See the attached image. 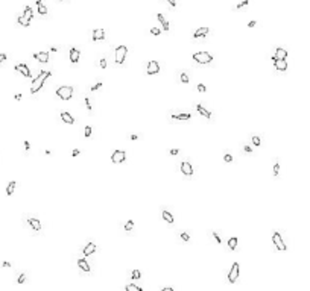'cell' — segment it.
I'll return each mask as SVG.
<instances>
[{
  "mask_svg": "<svg viewBox=\"0 0 310 291\" xmlns=\"http://www.w3.org/2000/svg\"><path fill=\"white\" fill-rule=\"evenodd\" d=\"M224 161H225V162H233V156H231L230 153H225V155H224Z\"/></svg>",
  "mask_w": 310,
  "mask_h": 291,
  "instance_id": "b9f144b4",
  "label": "cell"
},
{
  "mask_svg": "<svg viewBox=\"0 0 310 291\" xmlns=\"http://www.w3.org/2000/svg\"><path fill=\"white\" fill-rule=\"evenodd\" d=\"M160 71V65H158V62L157 61H149L148 62V67H146V73L148 75H157V73Z\"/></svg>",
  "mask_w": 310,
  "mask_h": 291,
  "instance_id": "ba28073f",
  "label": "cell"
},
{
  "mask_svg": "<svg viewBox=\"0 0 310 291\" xmlns=\"http://www.w3.org/2000/svg\"><path fill=\"white\" fill-rule=\"evenodd\" d=\"M59 117H61V120L64 121V123H67V125H73V123H75L73 115H70V114L65 112V111H62V112L59 114Z\"/></svg>",
  "mask_w": 310,
  "mask_h": 291,
  "instance_id": "2e32d148",
  "label": "cell"
},
{
  "mask_svg": "<svg viewBox=\"0 0 310 291\" xmlns=\"http://www.w3.org/2000/svg\"><path fill=\"white\" fill-rule=\"evenodd\" d=\"M248 5H249V0H242V2H239V5L236 6V9H242V8H245Z\"/></svg>",
  "mask_w": 310,
  "mask_h": 291,
  "instance_id": "1f68e13d",
  "label": "cell"
},
{
  "mask_svg": "<svg viewBox=\"0 0 310 291\" xmlns=\"http://www.w3.org/2000/svg\"><path fill=\"white\" fill-rule=\"evenodd\" d=\"M94 252H96V244H94V242H87L85 247L82 249V255H84V256H90V255H93Z\"/></svg>",
  "mask_w": 310,
  "mask_h": 291,
  "instance_id": "8fae6325",
  "label": "cell"
},
{
  "mask_svg": "<svg viewBox=\"0 0 310 291\" xmlns=\"http://www.w3.org/2000/svg\"><path fill=\"white\" fill-rule=\"evenodd\" d=\"M79 153H81V152H79V150H78V149H75V150H73V152H71V156H78V155H79Z\"/></svg>",
  "mask_w": 310,
  "mask_h": 291,
  "instance_id": "11a10c76",
  "label": "cell"
},
{
  "mask_svg": "<svg viewBox=\"0 0 310 291\" xmlns=\"http://www.w3.org/2000/svg\"><path fill=\"white\" fill-rule=\"evenodd\" d=\"M169 153H170V155H173V156H175V155H178V153H179V150H178V149H172V150H170V152H169Z\"/></svg>",
  "mask_w": 310,
  "mask_h": 291,
  "instance_id": "816d5d0a",
  "label": "cell"
},
{
  "mask_svg": "<svg viewBox=\"0 0 310 291\" xmlns=\"http://www.w3.org/2000/svg\"><path fill=\"white\" fill-rule=\"evenodd\" d=\"M78 265L81 267V270H82V272H87V273H88V272H91V267L88 265V262H87L84 258H81V259L78 261Z\"/></svg>",
  "mask_w": 310,
  "mask_h": 291,
  "instance_id": "44dd1931",
  "label": "cell"
},
{
  "mask_svg": "<svg viewBox=\"0 0 310 291\" xmlns=\"http://www.w3.org/2000/svg\"><path fill=\"white\" fill-rule=\"evenodd\" d=\"M272 170H274V176L277 178V176L280 175V164H278V161H275V164H274V168H272Z\"/></svg>",
  "mask_w": 310,
  "mask_h": 291,
  "instance_id": "4dcf8cb0",
  "label": "cell"
},
{
  "mask_svg": "<svg viewBox=\"0 0 310 291\" xmlns=\"http://www.w3.org/2000/svg\"><path fill=\"white\" fill-rule=\"evenodd\" d=\"M211 234H213V237H214V240H216V242H218V244H221L222 241H221V237H219V234H218L216 231H213Z\"/></svg>",
  "mask_w": 310,
  "mask_h": 291,
  "instance_id": "60d3db41",
  "label": "cell"
},
{
  "mask_svg": "<svg viewBox=\"0 0 310 291\" xmlns=\"http://www.w3.org/2000/svg\"><path fill=\"white\" fill-rule=\"evenodd\" d=\"M56 96L62 100H70L71 96H73V87L71 85H62V87L56 88Z\"/></svg>",
  "mask_w": 310,
  "mask_h": 291,
  "instance_id": "7a4b0ae2",
  "label": "cell"
},
{
  "mask_svg": "<svg viewBox=\"0 0 310 291\" xmlns=\"http://www.w3.org/2000/svg\"><path fill=\"white\" fill-rule=\"evenodd\" d=\"M14 70H15V71H20L25 78H31V76H32V75H31V70H29V67H28L26 64H18V65L14 67Z\"/></svg>",
  "mask_w": 310,
  "mask_h": 291,
  "instance_id": "30bf717a",
  "label": "cell"
},
{
  "mask_svg": "<svg viewBox=\"0 0 310 291\" xmlns=\"http://www.w3.org/2000/svg\"><path fill=\"white\" fill-rule=\"evenodd\" d=\"M131 278H132V279H140V278H141V272H140V270H134V272L131 273Z\"/></svg>",
  "mask_w": 310,
  "mask_h": 291,
  "instance_id": "e575fe53",
  "label": "cell"
},
{
  "mask_svg": "<svg viewBox=\"0 0 310 291\" xmlns=\"http://www.w3.org/2000/svg\"><path fill=\"white\" fill-rule=\"evenodd\" d=\"M34 59L46 64V62H49V52H37L34 53Z\"/></svg>",
  "mask_w": 310,
  "mask_h": 291,
  "instance_id": "7c38bea8",
  "label": "cell"
},
{
  "mask_svg": "<svg viewBox=\"0 0 310 291\" xmlns=\"http://www.w3.org/2000/svg\"><path fill=\"white\" fill-rule=\"evenodd\" d=\"M179 79H181L182 84H188V76L185 75V73H181V75H179Z\"/></svg>",
  "mask_w": 310,
  "mask_h": 291,
  "instance_id": "d590c367",
  "label": "cell"
},
{
  "mask_svg": "<svg viewBox=\"0 0 310 291\" xmlns=\"http://www.w3.org/2000/svg\"><path fill=\"white\" fill-rule=\"evenodd\" d=\"M102 85H104V84H102V82H98V84H96V85H93V87H91V88H90V90H91V91H96V90H99V88H101V87H102Z\"/></svg>",
  "mask_w": 310,
  "mask_h": 291,
  "instance_id": "ee69618b",
  "label": "cell"
},
{
  "mask_svg": "<svg viewBox=\"0 0 310 291\" xmlns=\"http://www.w3.org/2000/svg\"><path fill=\"white\" fill-rule=\"evenodd\" d=\"M105 40V29H94L93 31V41H102Z\"/></svg>",
  "mask_w": 310,
  "mask_h": 291,
  "instance_id": "5bb4252c",
  "label": "cell"
},
{
  "mask_svg": "<svg viewBox=\"0 0 310 291\" xmlns=\"http://www.w3.org/2000/svg\"><path fill=\"white\" fill-rule=\"evenodd\" d=\"M181 172H182V175H185V176H192V175H193V167H192V164H190L188 161H182V162H181Z\"/></svg>",
  "mask_w": 310,
  "mask_h": 291,
  "instance_id": "9c48e42d",
  "label": "cell"
},
{
  "mask_svg": "<svg viewBox=\"0 0 310 291\" xmlns=\"http://www.w3.org/2000/svg\"><path fill=\"white\" fill-rule=\"evenodd\" d=\"M161 215H163V218H164V220L167 222L169 225H172V223H173V215H172V214H170V212H169L167 209H163Z\"/></svg>",
  "mask_w": 310,
  "mask_h": 291,
  "instance_id": "cb8c5ba5",
  "label": "cell"
},
{
  "mask_svg": "<svg viewBox=\"0 0 310 291\" xmlns=\"http://www.w3.org/2000/svg\"><path fill=\"white\" fill-rule=\"evenodd\" d=\"M239 275H240V265H239V262H234L231 265L230 272H228V282L234 284L237 279H239Z\"/></svg>",
  "mask_w": 310,
  "mask_h": 291,
  "instance_id": "277c9868",
  "label": "cell"
},
{
  "mask_svg": "<svg viewBox=\"0 0 310 291\" xmlns=\"http://www.w3.org/2000/svg\"><path fill=\"white\" fill-rule=\"evenodd\" d=\"M50 75H52L50 71L41 70V71H40V75H38L37 78H34V81H32V85H31V94H37V93L43 88V85L46 84V79H47V78H50Z\"/></svg>",
  "mask_w": 310,
  "mask_h": 291,
  "instance_id": "6da1fadb",
  "label": "cell"
},
{
  "mask_svg": "<svg viewBox=\"0 0 310 291\" xmlns=\"http://www.w3.org/2000/svg\"><path fill=\"white\" fill-rule=\"evenodd\" d=\"M132 228H134V222H132V220L126 222V225H125V231H131Z\"/></svg>",
  "mask_w": 310,
  "mask_h": 291,
  "instance_id": "ab89813d",
  "label": "cell"
},
{
  "mask_svg": "<svg viewBox=\"0 0 310 291\" xmlns=\"http://www.w3.org/2000/svg\"><path fill=\"white\" fill-rule=\"evenodd\" d=\"M25 150H26V152L31 150V144H29V141H25Z\"/></svg>",
  "mask_w": 310,
  "mask_h": 291,
  "instance_id": "7dc6e473",
  "label": "cell"
},
{
  "mask_svg": "<svg viewBox=\"0 0 310 291\" xmlns=\"http://www.w3.org/2000/svg\"><path fill=\"white\" fill-rule=\"evenodd\" d=\"M151 34H152V35H160L161 31H160L158 28H152V29H151Z\"/></svg>",
  "mask_w": 310,
  "mask_h": 291,
  "instance_id": "f6af8a7d",
  "label": "cell"
},
{
  "mask_svg": "<svg viewBox=\"0 0 310 291\" xmlns=\"http://www.w3.org/2000/svg\"><path fill=\"white\" fill-rule=\"evenodd\" d=\"M99 65H101V68H104V70H105V68H107V59H105V58H102V59H101V62H99Z\"/></svg>",
  "mask_w": 310,
  "mask_h": 291,
  "instance_id": "bcb514c9",
  "label": "cell"
},
{
  "mask_svg": "<svg viewBox=\"0 0 310 291\" xmlns=\"http://www.w3.org/2000/svg\"><path fill=\"white\" fill-rule=\"evenodd\" d=\"M198 91H199V93H205V91H207V87H205L204 84H199V85H198Z\"/></svg>",
  "mask_w": 310,
  "mask_h": 291,
  "instance_id": "7bdbcfd3",
  "label": "cell"
},
{
  "mask_svg": "<svg viewBox=\"0 0 310 291\" xmlns=\"http://www.w3.org/2000/svg\"><path fill=\"white\" fill-rule=\"evenodd\" d=\"M167 2H169V5H170V6H173V8L176 6V0H167Z\"/></svg>",
  "mask_w": 310,
  "mask_h": 291,
  "instance_id": "db71d44e",
  "label": "cell"
},
{
  "mask_svg": "<svg viewBox=\"0 0 310 291\" xmlns=\"http://www.w3.org/2000/svg\"><path fill=\"white\" fill-rule=\"evenodd\" d=\"M255 24H257V21H255V20H251V21L248 23V28H254Z\"/></svg>",
  "mask_w": 310,
  "mask_h": 291,
  "instance_id": "c3c4849f",
  "label": "cell"
},
{
  "mask_svg": "<svg viewBox=\"0 0 310 291\" xmlns=\"http://www.w3.org/2000/svg\"><path fill=\"white\" fill-rule=\"evenodd\" d=\"M137 138H138V135H135V134H132V135H131V140H132V141H135Z\"/></svg>",
  "mask_w": 310,
  "mask_h": 291,
  "instance_id": "680465c9",
  "label": "cell"
},
{
  "mask_svg": "<svg viewBox=\"0 0 310 291\" xmlns=\"http://www.w3.org/2000/svg\"><path fill=\"white\" fill-rule=\"evenodd\" d=\"M275 58L277 59H286L287 58V50L283 47H277V50H275Z\"/></svg>",
  "mask_w": 310,
  "mask_h": 291,
  "instance_id": "e0dca14e",
  "label": "cell"
},
{
  "mask_svg": "<svg viewBox=\"0 0 310 291\" xmlns=\"http://www.w3.org/2000/svg\"><path fill=\"white\" fill-rule=\"evenodd\" d=\"M192 58L198 64H210L213 61V55L208 53V52H196V53H193Z\"/></svg>",
  "mask_w": 310,
  "mask_h": 291,
  "instance_id": "3957f363",
  "label": "cell"
},
{
  "mask_svg": "<svg viewBox=\"0 0 310 291\" xmlns=\"http://www.w3.org/2000/svg\"><path fill=\"white\" fill-rule=\"evenodd\" d=\"M272 62H274L275 70H278V71H286V70H287V62H286V59H275Z\"/></svg>",
  "mask_w": 310,
  "mask_h": 291,
  "instance_id": "4fadbf2b",
  "label": "cell"
},
{
  "mask_svg": "<svg viewBox=\"0 0 310 291\" xmlns=\"http://www.w3.org/2000/svg\"><path fill=\"white\" fill-rule=\"evenodd\" d=\"M252 143H254V146H257V147H258V146L261 144V141H260V137L254 135V137H252Z\"/></svg>",
  "mask_w": 310,
  "mask_h": 291,
  "instance_id": "f35d334b",
  "label": "cell"
},
{
  "mask_svg": "<svg viewBox=\"0 0 310 291\" xmlns=\"http://www.w3.org/2000/svg\"><path fill=\"white\" fill-rule=\"evenodd\" d=\"M28 223L31 225V228L34 231H41V223L38 218H28Z\"/></svg>",
  "mask_w": 310,
  "mask_h": 291,
  "instance_id": "ac0fdd59",
  "label": "cell"
},
{
  "mask_svg": "<svg viewBox=\"0 0 310 291\" xmlns=\"http://www.w3.org/2000/svg\"><path fill=\"white\" fill-rule=\"evenodd\" d=\"M2 267H5V269H8V267H11V262H8V261H5V262H2L0 264Z\"/></svg>",
  "mask_w": 310,
  "mask_h": 291,
  "instance_id": "681fc988",
  "label": "cell"
},
{
  "mask_svg": "<svg viewBox=\"0 0 310 291\" xmlns=\"http://www.w3.org/2000/svg\"><path fill=\"white\" fill-rule=\"evenodd\" d=\"M21 15L25 17L26 20H29V21H31V20L34 18V11H32V8H31V6H25V11L21 12Z\"/></svg>",
  "mask_w": 310,
  "mask_h": 291,
  "instance_id": "ffe728a7",
  "label": "cell"
},
{
  "mask_svg": "<svg viewBox=\"0 0 310 291\" xmlns=\"http://www.w3.org/2000/svg\"><path fill=\"white\" fill-rule=\"evenodd\" d=\"M161 291H173V288H172V287H164Z\"/></svg>",
  "mask_w": 310,
  "mask_h": 291,
  "instance_id": "6f0895ef",
  "label": "cell"
},
{
  "mask_svg": "<svg viewBox=\"0 0 310 291\" xmlns=\"http://www.w3.org/2000/svg\"><path fill=\"white\" fill-rule=\"evenodd\" d=\"M179 237H181V240H182V241H185V242H188V241H190V235H188L187 232H179Z\"/></svg>",
  "mask_w": 310,
  "mask_h": 291,
  "instance_id": "836d02e7",
  "label": "cell"
},
{
  "mask_svg": "<svg viewBox=\"0 0 310 291\" xmlns=\"http://www.w3.org/2000/svg\"><path fill=\"white\" fill-rule=\"evenodd\" d=\"M3 61H6V55H5V53H0V64H2Z\"/></svg>",
  "mask_w": 310,
  "mask_h": 291,
  "instance_id": "f907efd6",
  "label": "cell"
},
{
  "mask_svg": "<svg viewBox=\"0 0 310 291\" xmlns=\"http://www.w3.org/2000/svg\"><path fill=\"white\" fill-rule=\"evenodd\" d=\"M15 185H17V182H15V181H11V182L8 184V187H6V194H8V196H12V194H14Z\"/></svg>",
  "mask_w": 310,
  "mask_h": 291,
  "instance_id": "484cf974",
  "label": "cell"
},
{
  "mask_svg": "<svg viewBox=\"0 0 310 291\" xmlns=\"http://www.w3.org/2000/svg\"><path fill=\"white\" fill-rule=\"evenodd\" d=\"M17 23H18V24H21V26H25V28H28L29 24H31V21H29V20H26V18L23 17V15H18V18H17Z\"/></svg>",
  "mask_w": 310,
  "mask_h": 291,
  "instance_id": "4316f807",
  "label": "cell"
},
{
  "mask_svg": "<svg viewBox=\"0 0 310 291\" xmlns=\"http://www.w3.org/2000/svg\"><path fill=\"white\" fill-rule=\"evenodd\" d=\"M84 103H85V106H87V109H88V112H91V109H93V106H91V103H90V99H88V97H85V99H84Z\"/></svg>",
  "mask_w": 310,
  "mask_h": 291,
  "instance_id": "8d00e7d4",
  "label": "cell"
},
{
  "mask_svg": "<svg viewBox=\"0 0 310 291\" xmlns=\"http://www.w3.org/2000/svg\"><path fill=\"white\" fill-rule=\"evenodd\" d=\"M128 55V47L126 46H119L116 48V64L122 65L125 62V58Z\"/></svg>",
  "mask_w": 310,
  "mask_h": 291,
  "instance_id": "5b68a950",
  "label": "cell"
},
{
  "mask_svg": "<svg viewBox=\"0 0 310 291\" xmlns=\"http://www.w3.org/2000/svg\"><path fill=\"white\" fill-rule=\"evenodd\" d=\"M243 150H245L246 153H251V152H252V149L249 147V146H245V147H243Z\"/></svg>",
  "mask_w": 310,
  "mask_h": 291,
  "instance_id": "f5cc1de1",
  "label": "cell"
},
{
  "mask_svg": "<svg viewBox=\"0 0 310 291\" xmlns=\"http://www.w3.org/2000/svg\"><path fill=\"white\" fill-rule=\"evenodd\" d=\"M170 118H173V120H190L192 115L190 114H172Z\"/></svg>",
  "mask_w": 310,
  "mask_h": 291,
  "instance_id": "d4e9b609",
  "label": "cell"
},
{
  "mask_svg": "<svg viewBox=\"0 0 310 291\" xmlns=\"http://www.w3.org/2000/svg\"><path fill=\"white\" fill-rule=\"evenodd\" d=\"M21 97H23L21 94H15V96H14V99H15V100L18 102V100H21Z\"/></svg>",
  "mask_w": 310,
  "mask_h": 291,
  "instance_id": "9f6ffc18",
  "label": "cell"
},
{
  "mask_svg": "<svg viewBox=\"0 0 310 291\" xmlns=\"http://www.w3.org/2000/svg\"><path fill=\"white\" fill-rule=\"evenodd\" d=\"M237 247V238L236 237H231L230 240H228V249L230 250H234Z\"/></svg>",
  "mask_w": 310,
  "mask_h": 291,
  "instance_id": "83f0119b",
  "label": "cell"
},
{
  "mask_svg": "<svg viewBox=\"0 0 310 291\" xmlns=\"http://www.w3.org/2000/svg\"><path fill=\"white\" fill-rule=\"evenodd\" d=\"M79 58H81V52L78 50V48H70V61L73 62V64H78L79 62Z\"/></svg>",
  "mask_w": 310,
  "mask_h": 291,
  "instance_id": "9a60e30c",
  "label": "cell"
},
{
  "mask_svg": "<svg viewBox=\"0 0 310 291\" xmlns=\"http://www.w3.org/2000/svg\"><path fill=\"white\" fill-rule=\"evenodd\" d=\"M272 242H274V246L277 247V250H280V252H286V250H287V246L284 244V241H283L280 232H277V231L272 234Z\"/></svg>",
  "mask_w": 310,
  "mask_h": 291,
  "instance_id": "8992f818",
  "label": "cell"
},
{
  "mask_svg": "<svg viewBox=\"0 0 310 291\" xmlns=\"http://www.w3.org/2000/svg\"><path fill=\"white\" fill-rule=\"evenodd\" d=\"M38 14H40V15H46V14H47V8H46L43 3L38 5Z\"/></svg>",
  "mask_w": 310,
  "mask_h": 291,
  "instance_id": "f546056e",
  "label": "cell"
},
{
  "mask_svg": "<svg viewBox=\"0 0 310 291\" xmlns=\"http://www.w3.org/2000/svg\"><path fill=\"white\" fill-rule=\"evenodd\" d=\"M17 282H18V284H25V282H26V275H25V273H21V275L18 276Z\"/></svg>",
  "mask_w": 310,
  "mask_h": 291,
  "instance_id": "74e56055",
  "label": "cell"
},
{
  "mask_svg": "<svg viewBox=\"0 0 310 291\" xmlns=\"http://www.w3.org/2000/svg\"><path fill=\"white\" fill-rule=\"evenodd\" d=\"M125 159H126V152H123V150H116L111 155V161L114 164H122V162H125Z\"/></svg>",
  "mask_w": 310,
  "mask_h": 291,
  "instance_id": "52a82bcc",
  "label": "cell"
},
{
  "mask_svg": "<svg viewBox=\"0 0 310 291\" xmlns=\"http://www.w3.org/2000/svg\"><path fill=\"white\" fill-rule=\"evenodd\" d=\"M208 32H210V29H208V28H199V29H196V31H195L193 38H201V37H205Z\"/></svg>",
  "mask_w": 310,
  "mask_h": 291,
  "instance_id": "d6986e66",
  "label": "cell"
},
{
  "mask_svg": "<svg viewBox=\"0 0 310 291\" xmlns=\"http://www.w3.org/2000/svg\"><path fill=\"white\" fill-rule=\"evenodd\" d=\"M91 132H93L91 126H85V129H84V135H85V138H90V137H91Z\"/></svg>",
  "mask_w": 310,
  "mask_h": 291,
  "instance_id": "d6a6232c",
  "label": "cell"
},
{
  "mask_svg": "<svg viewBox=\"0 0 310 291\" xmlns=\"http://www.w3.org/2000/svg\"><path fill=\"white\" fill-rule=\"evenodd\" d=\"M157 20L161 23V26H163V29H164V31H169V23H167V20L164 18V15H163V14H157Z\"/></svg>",
  "mask_w": 310,
  "mask_h": 291,
  "instance_id": "603a6c76",
  "label": "cell"
},
{
  "mask_svg": "<svg viewBox=\"0 0 310 291\" xmlns=\"http://www.w3.org/2000/svg\"><path fill=\"white\" fill-rule=\"evenodd\" d=\"M125 290H126V291H141V288H140L138 285H135V284H128V285L125 287Z\"/></svg>",
  "mask_w": 310,
  "mask_h": 291,
  "instance_id": "f1b7e54d",
  "label": "cell"
},
{
  "mask_svg": "<svg viewBox=\"0 0 310 291\" xmlns=\"http://www.w3.org/2000/svg\"><path fill=\"white\" fill-rule=\"evenodd\" d=\"M35 3H37V6H38V5H41L43 2H41V0H35Z\"/></svg>",
  "mask_w": 310,
  "mask_h": 291,
  "instance_id": "91938a15",
  "label": "cell"
},
{
  "mask_svg": "<svg viewBox=\"0 0 310 291\" xmlns=\"http://www.w3.org/2000/svg\"><path fill=\"white\" fill-rule=\"evenodd\" d=\"M196 109H198V112H199L201 115H204L205 118H208V120L211 118V112H210V111H207L202 105H199V103H198V105H196Z\"/></svg>",
  "mask_w": 310,
  "mask_h": 291,
  "instance_id": "7402d4cb",
  "label": "cell"
}]
</instances>
